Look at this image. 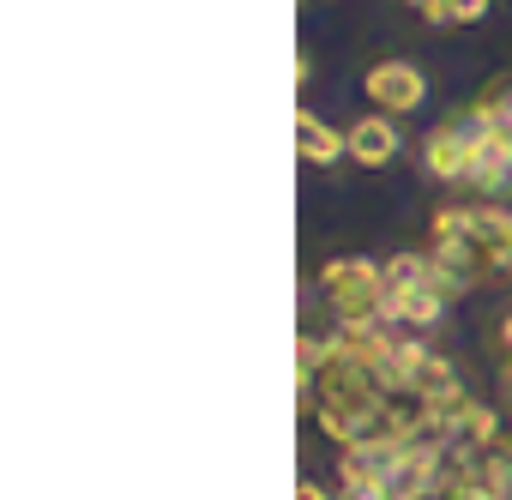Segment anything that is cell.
<instances>
[{
	"label": "cell",
	"mask_w": 512,
	"mask_h": 500,
	"mask_svg": "<svg viewBox=\"0 0 512 500\" xmlns=\"http://www.w3.org/2000/svg\"><path fill=\"white\" fill-rule=\"evenodd\" d=\"M434 260L458 272H512V211L500 205H440L434 211Z\"/></svg>",
	"instance_id": "1"
},
{
	"label": "cell",
	"mask_w": 512,
	"mask_h": 500,
	"mask_svg": "<svg viewBox=\"0 0 512 500\" xmlns=\"http://www.w3.org/2000/svg\"><path fill=\"white\" fill-rule=\"evenodd\" d=\"M320 290H326V308H332V326H386V266L362 260V254H344V260H326L320 266Z\"/></svg>",
	"instance_id": "2"
},
{
	"label": "cell",
	"mask_w": 512,
	"mask_h": 500,
	"mask_svg": "<svg viewBox=\"0 0 512 500\" xmlns=\"http://www.w3.org/2000/svg\"><path fill=\"white\" fill-rule=\"evenodd\" d=\"M422 356H428V344L422 338H398V350H392V362H386V392H410V380H416V368H422Z\"/></svg>",
	"instance_id": "11"
},
{
	"label": "cell",
	"mask_w": 512,
	"mask_h": 500,
	"mask_svg": "<svg viewBox=\"0 0 512 500\" xmlns=\"http://www.w3.org/2000/svg\"><path fill=\"white\" fill-rule=\"evenodd\" d=\"M410 398H422L428 410H452V404L464 398V380H458V368H452L446 356H422V368H416V380H410Z\"/></svg>",
	"instance_id": "9"
},
{
	"label": "cell",
	"mask_w": 512,
	"mask_h": 500,
	"mask_svg": "<svg viewBox=\"0 0 512 500\" xmlns=\"http://www.w3.org/2000/svg\"><path fill=\"white\" fill-rule=\"evenodd\" d=\"M500 344H506V356H512V308H506V320H500Z\"/></svg>",
	"instance_id": "15"
},
{
	"label": "cell",
	"mask_w": 512,
	"mask_h": 500,
	"mask_svg": "<svg viewBox=\"0 0 512 500\" xmlns=\"http://www.w3.org/2000/svg\"><path fill=\"white\" fill-rule=\"evenodd\" d=\"M470 187H476V193H488V199H500V193L512 187V145H506L494 127H488V133H482V145H476Z\"/></svg>",
	"instance_id": "8"
},
{
	"label": "cell",
	"mask_w": 512,
	"mask_h": 500,
	"mask_svg": "<svg viewBox=\"0 0 512 500\" xmlns=\"http://www.w3.org/2000/svg\"><path fill=\"white\" fill-rule=\"evenodd\" d=\"M296 157L314 163V169H332V163L350 157V133H338V127H332L326 115H314V109H296Z\"/></svg>",
	"instance_id": "5"
},
{
	"label": "cell",
	"mask_w": 512,
	"mask_h": 500,
	"mask_svg": "<svg viewBox=\"0 0 512 500\" xmlns=\"http://www.w3.org/2000/svg\"><path fill=\"white\" fill-rule=\"evenodd\" d=\"M482 133H488V115H482L476 103H470V109H458V115H446V121L422 139V169H428L434 181H446V187L470 181V163H476Z\"/></svg>",
	"instance_id": "3"
},
{
	"label": "cell",
	"mask_w": 512,
	"mask_h": 500,
	"mask_svg": "<svg viewBox=\"0 0 512 500\" xmlns=\"http://www.w3.org/2000/svg\"><path fill=\"white\" fill-rule=\"evenodd\" d=\"M398 121L392 115H362L356 127H350V163H362V169H386L392 157H398Z\"/></svg>",
	"instance_id": "6"
},
{
	"label": "cell",
	"mask_w": 512,
	"mask_h": 500,
	"mask_svg": "<svg viewBox=\"0 0 512 500\" xmlns=\"http://www.w3.org/2000/svg\"><path fill=\"white\" fill-rule=\"evenodd\" d=\"M500 398L512 404V356H506V368H500Z\"/></svg>",
	"instance_id": "14"
},
{
	"label": "cell",
	"mask_w": 512,
	"mask_h": 500,
	"mask_svg": "<svg viewBox=\"0 0 512 500\" xmlns=\"http://www.w3.org/2000/svg\"><path fill=\"white\" fill-rule=\"evenodd\" d=\"M488 13V0H440V19L434 25H476Z\"/></svg>",
	"instance_id": "13"
},
{
	"label": "cell",
	"mask_w": 512,
	"mask_h": 500,
	"mask_svg": "<svg viewBox=\"0 0 512 500\" xmlns=\"http://www.w3.org/2000/svg\"><path fill=\"white\" fill-rule=\"evenodd\" d=\"M476 109H482V115H488V127L512 145V73H500V79L476 97Z\"/></svg>",
	"instance_id": "12"
},
{
	"label": "cell",
	"mask_w": 512,
	"mask_h": 500,
	"mask_svg": "<svg viewBox=\"0 0 512 500\" xmlns=\"http://www.w3.org/2000/svg\"><path fill=\"white\" fill-rule=\"evenodd\" d=\"M440 416L452 422V440H458V446H476V452H488V446L500 440V416H494L488 404H476L470 392H464L452 410H440Z\"/></svg>",
	"instance_id": "10"
},
{
	"label": "cell",
	"mask_w": 512,
	"mask_h": 500,
	"mask_svg": "<svg viewBox=\"0 0 512 500\" xmlns=\"http://www.w3.org/2000/svg\"><path fill=\"white\" fill-rule=\"evenodd\" d=\"M362 91H368V103H374L380 115H416V109L428 103V79H422V67H410V61H380V67H368Z\"/></svg>",
	"instance_id": "4"
},
{
	"label": "cell",
	"mask_w": 512,
	"mask_h": 500,
	"mask_svg": "<svg viewBox=\"0 0 512 500\" xmlns=\"http://www.w3.org/2000/svg\"><path fill=\"white\" fill-rule=\"evenodd\" d=\"M446 314V296L434 284H410V290H386V326H410V332H428L434 320Z\"/></svg>",
	"instance_id": "7"
}]
</instances>
